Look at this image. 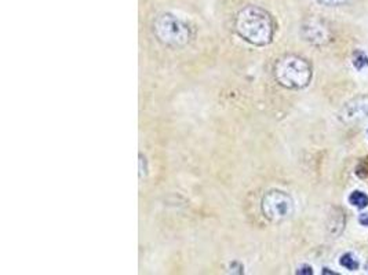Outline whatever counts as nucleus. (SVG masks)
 Listing matches in <instances>:
<instances>
[{
    "mask_svg": "<svg viewBox=\"0 0 368 275\" xmlns=\"http://www.w3.org/2000/svg\"><path fill=\"white\" fill-rule=\"evenodd\" d=\"M321 274H331V275H334V274H336V272H335V271H331V270L327 268V267H324V268L321 270Z\"/></svg>",
    "mask_w": 368,
    "mask_h": 275,
    "instance_id": "nucleus-15",
    "label": "nucleus"
},
{
    "mask_svg": "<svg viewBox=\"0 0 368 275\" xmlns=\"http://www.w3.org/2000/svg\"><path fill=\"white\" fill-rule=\"evenodd\" d=\"M367 132H368V131H367Z\"/></svg>",
    "mask_w": 368,
    "mask_h": 275,
    "instance_id": "nucleus-16",
    "label": "nucleus"
},
{
    "mask_svg": "<svg viewBox=\"0 0 368 275\" xmlns=\"http://www.w3.org/2000/svg\"><path fill=\"white\" fill-rule=\"evenodd\" d=\"M263 216L273 223L290 219L294 214V200L283 190H269L263 194L261 201Z\"/></svg>",
    "mask_w": 368,
    "mask_h": 275,
    "instance_id": "nucleus-4",
    "label": "nucleus"
},
{
    "mask_svg": "<svg viewBox=\"0 0 368 275\" xmlns=\"http://www.w3.org/2000/svg\"><path fill=\"white\" fill-rule=\"evenodd\" d=\"M345 227V218L343 214L339 210V214H334V216H331V222L328 223V228L331 231V234L334 236H340L342 231Z\"/></svg>",
    "mask_w": 368,
    "mask_h": 275,
    "instance_id": "nucleus-7",
    "label": "nucleus"
},
{
    "mask_svg": "<svg viewBox=\"0 0 368 275\" xmlns=\"http://www.w3.org/2000/svg\"><path fill=\"white\" fill-rule=\"evenodd\" d=\"M230 268H233V270H230L232 272H239V274H241V272L244 271V267H243V266H241L240 263H237V262L230 263Z\"/></svg>",
    "mask_w": 368,
    "mask_h": 275,
    "instance_id": "nucleus-13",
    "label": "nucleus"
},
{
    "mask_svg": "<svg viewBox=\"0 0 368 275\" xmlns=\"http://www.w3.org/2000/svg\"><path fill=\"white\" fill-rule=\"evenodd\" d=\"M296 274H313V268L312 266H307V264H303L301 267H298L295 271Z\"/></svg>",
    "mask_w": 368,
    "mask_h": 275,
    "instance_id": "nucleus-12",
    "label": "nucleus"
},
{
    "mask_svg": "<svg viewBox=\"0 0 368 275\" xmlns=\"http://www.w3.org/2000/svg\"><path fill=\"white\" fill-rule=\"evenodd\" d=\"M339 264L340 267H343L347 271H357L358 267H360V263L357 258H354L351 253H343L339 258Z\"/></svg>",
    "mask_w": 368,
    "mask_h": 275,
    "instance_id": "nucleus-10",
    "label": "nucleus"
},
{
    "mask_svg": "<svg viewBox=\"0 0 368 275\" xmlns=\"http://www.w3.org/2000/svg\"><path fill=\"white\" fill-rule=\"evenodd\" d=\"M234 30L247 43L265 47L273 42L276 22L262 7L245 6L234 18Z\"/></svg>",
    "mask_w": 368,
    "mask_h": 275,
    "instance_id": "nucleus-1",
    "label": "nucleus"
},
{
    "mask_svg": "<svg viewBox=\"0 0 368 275\" xmlns=\"http://www.w3.org/2000/svg\"><path fill=\"white\" fill-rule=\"evenodd\" d=\"M338 118L343 124H356L368 118V95H358L349 99L340 108Z\"/></svg>",
    "mask_w": 368,
    "mask_h": 275,
    "instance_id": "nucleus-6",
    "label": "nucleus"
},
{
    "mask_svg": "<svg viewBox=\"0 0 368 275\" xmlns=\"http://www.w3.org/2000/svg\"><path fill=\"white\" fill-rule=\"evenodd\" d=\"M301 34L305 42L314 47H324L334 40L332 32L323 21L320 20H307L301 28Z\"/></svg>",
    "mask_w": 368,
    "mask_h": 275,
    "instance_id": "nucleus-5",
    "label": "nucleus"
},
{
    "mask_svg": "<svg viewBox=\"0 0 368 275\" xmlns=\"http://www.w3.org/2000/svg\"><path fill=\"white\" fill-rule=\"evenodd\" d=\"M351 65L356 70H362L368 68V55L361 51V50H356L351 54Z\"/></svg>",
    "mask_w": 368,
    "mask_h": 275,
    "instance_id": "nucleus-9",
    "label": "nucleus"
},
{
    "mask_svg": "<svg viewBox=\"0 0 368 275\" xmlns=\"http://www.w3.org/2000/svg\"><path fill=\"white\" fill-rule=\"evenodd\" d=\"M153 33L160 43L173 48L184 47L192 38L189 25L171 12H163L156 16L153 22Z\"/></svg>",
    "mask_w": 368,
    "mask_h": 275,
    "instance_id": "nucleus-3",
    "label": "nucleus"
},
{
    "mask_svg": "<svg viewBox=\"0 0 368 275\" xmlns=\"http://www.w3.org/2000/svg\"><path fill=\"white\" fill-rule=\"evenodd\" d=\"M358 223L361 226H365L368 227V214H361L358 216Z\"/></svg>",
    "mask_w": 368,
    "mask_h": 275,
    "instance_id": "nucleus-14",
    "label": "nucleus"
},
{
    "mask_svg": "<svg viewBox=\"0 0 368 275\" xmlns=\"http://www.w3.org/2000/svg\"><path fill=\"white\" fill-rule=\"evenodd\" d=\"M273 76L277 84L287 90H303L312 82V64L299 55H283L274 62Z\"/></svg>",
    "mask_w": 368,
    "mask_h": 275,
    "instance_id": "nucleus-2",
    "label": "nucleus"
},
{
    "mask_svg": "<svg viewBox=\"0 0 368 275\" xmlns=\"http://www.w3.org/2000/svg\"><path fill=\"white\" fill-rule=\"evenodd\" d=\"M349 204L358 209H364L368 206V196L361 190H354L349 196Z\"/></svg>",
    "mask_w": 368,
    "mask_h": 275,
    "instance_id": "nucleus-8",
    "label": "nucleus"
},
{
    "mask_svg": "<svg viewBox=\"0 0 368 275\" xmlns=\"http://www.w3.org/2000/svg\"><path fill=\"white\" fill-rule=\"evenodd\" d=\"M317 3L323 6H329V7H338V6H345L350 3L351 0H316Z\"/></svg>",
    "mask_w": 368,
    "mask_h": 275,
    "instance_id": "nucleus-11",
    "label": "nucleus"
}]
</instances>
